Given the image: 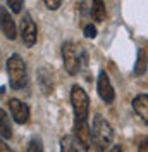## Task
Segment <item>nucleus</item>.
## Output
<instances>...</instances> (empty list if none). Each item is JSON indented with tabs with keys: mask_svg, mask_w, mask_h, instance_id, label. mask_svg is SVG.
<instances>
[{
	"mask_svg": "<svg viewBox=\"0 0 148 152\" xmlns=\"http://www.w3.org/2000/svg\"><path fill=\"white\" fill-rule=\"evenodd\" d=\"M7 75H9V83L12 90H21L22 86L28 83V69L26 62L22 61V57L14 54L7 61Z\"/></svg>",
	"mask_w": 148,
	"mask_h": 152,
	"instance_id": "nucleus-1",
	"label": "nucleus"
},
{
	"mask_svg": "<svg viewBox=\"0 0 148 152\" xmlns=\"http://www.w3.org/2000/svg\"><path fill=\"white\" fill-rule=\"evenodd\" d=\"M91 137H93V145H95L96 152H103L112 143V138H114L112 126L103 119L102 116H95L93 128H91Z\"/></svg>",
	"mask_w": 148,
	"mask_h": 152,
	"instance_id": "nucleus-2",
	"label": "nucleus"
},
{
	"mask_svg": "<svg viewBox=\"0 0 148 152\" xmlns=\"http://www.w3.org/2000/svg\"><path fill=\"white\" fill-rule=\"evenodd\" d=\"M71 102H73L76 119H86L88 118V111H90V99H88V94L84 92L81 86H78V85L73 86V90H71Z\"/></svg>",
	"mask_w": 148,
	"mask_h": 152,
	"instance_id": "nucleus-3",
	"label": "nucleus"
},
{
	"mask_svg": "<svg viewBox=\"0 0 148 152\" xmlns=\"http://www.w3.org/2000/svg\"><path fill=\"white\" fill-rule=\"evenodd\" d=\"M62 57H64V66L67 73L71 76L78 75V71L81 67V59H79V52L76 50V47L71 42H65L62 45Z\"/></svg>",
	"mask_w": 148,
	"mask_h": 152,
	"instance_id": "nucleus-4",
	"label": "nucleus"
},
{
	"mask_svg": "<svg viewBox=\"0 0 148 152\" xmlns=\"http://www.w3.org/2000/svg\"><path fill=\"white\" fill-rule=\"evenodd\" d=\"M74 137H76L78 143L83 147L84 151H90V147L93 145V137H91V130H90L86 119H76V123H74Z\"/></svg>",
	"mask_w": 148,
	"mask_h": 152,
	"instance_id": "nucleus-5",
	"label": "nucleus"
},
{
	"mask_svg": "<svg viewBox=\"0 0 148 152\" xmlns=\"http://www.w3.org/2000/svg\"><path fill=\"white\" fill-rule=\"evenodd\" d=\"M21 37H22V42L28 47H33L36 43L38 29H36V24L33 23V19H31L29 14H24L22 16V21H21Z\"/></svg>",
	"mask_w": 148,
	"mask_h": 152,
	"instance_id": "nucleus-6",
	"label": "nucleus"
},
{
	"mask_svg": "<svg viewBox=\"0 0 148 152\" xmlns=\"http://www.w3.org/2000/svg\"><path fill=\"white\" fill-rule=\"evenodd\" d=\"M98 95H100V99H102L103 102H107V104L114 102V99H115V92L112 88L109 75L105 71H100V75H98Z\"/></svg>",
	"mask_w": 148,
	"mask_h": 152,
	"instance_id": "nucleus-7",
	"label": "nucleus"
},
{
	"mask_svg": "<svg viewBox=\"0 0 148 152\" xmlns=\"http://www.w3.org/2000/svg\"><path fill=\"white\" fill-rule=\"evenodd\" d=\"M9 109L10 114L14 118V121L19 124H24L29 119V107L24 102H21L17 99H10L9 100Z\"/></svg>",
	"mask_w": 148,
	"mask_h": 152,
	"instance_id": "nucleus-8",
	"label": "nucleus"
},
{
	"mask_svg": "<svg viewBox=\"0 0 148 152\" xmlns=\"http://www.w3.org/2000/svg\"><path fill=\"white\" fill-rule=\"evenodd\" d=\"M0 29H2V33L9 40H16V37H17L16 23H14V19L10 18L9 10L5 7H0Z\"/></svg>",
	"mask_w": 148,
	"mask_h": 152,
	"instance_id": "nucleus-9",
	"label": "nucleus"
},
{
	"mask_svg": "<svg viewBox=\"0 0 148 152\" xmlns=\"http://www.w3.org/2000/svg\"><path fill=\"white\" fill-rule=\"evenodd\" d=\"M133 109L139 118L148 124V95L141 94L133 99Z\"/></svg>",
	"mask_w": 148,
	"mask_h": 152,
	"instance_id": "nucleus-10",
	"label": "nucleus"
},
{
	"mask_svg": "<svg viewBox=\"0 0 148 152\" xmlns=\"http://www.w3.org/2000/svg\"><path fill=\"white\" fill-rule=\"evenodd\" d=\"M50 73L46 71V69H40L38 71V83H40V88H41V92L43 94H52V90H54V85H52V78H50Z\"/></svg>",
	"mask_w": 148,
	"mask_h": 152,
	"instance_id": "nucleus-11",
	"label": "nucleus"
},
{
	"mask_svg": "<svg viewBox=\"0 0 148 152\" xmlns=\"http://www.w3.org/2000/svg\"><path fill=\"white\" fill-rule=\"evenodd\" d=\"M0 137L5 140H9L12 137V126H10L9 116L4 109H0Z\"/></svg>",
	"mask_w": 148,
	"mask_h": 152,
	"instance_id": "nucleus-12",
	"label": "nucleus"
},
{
	"mask_svg": "<svg viewBox=\"0 0 148 152\" xmlns=\"http://www.w3.org/2000/svg\"><path fill=\"white\" fill-rule=\"evenodd\" d=\"M147 66H148V56H147V52H145V48H139L138 59H136V66H134V75L141 76L147 71Z\"/></svg>",
	"mask_w": 148,
	"mask_h": 152,
	"instance_id": "nucleus-13",
	"label": "nucleus"
},
{
	"mask_svg": "<svg viewBox=\"0 0 148 152\" xmlns=\"http://www.w3.org/2000/svg\"><path fill=\"white\" fill-rule=\"evenodd\" d=\"M60 152H79V149H78V140H76V137L65 135L64 138L60 140Z\"/></svg>",
	"mask_w": 148,
	"mask_h": 152,
	"instance_id": "nucleus-14",
	"label": "nucleus"
},
{
	"mask_svg": "<svg viewBox=\"0 0 148 152\" xmlns=\"http://www.w3.org/2000/svg\"><path fill=\"white\" fill-rule=\"evenodd\" d=\"M91 16L95 21L102 23L105 19V4L103 0H93V5H91Z\"/></svg>",
	"mask_w": 148,
	"mask_h": 152,
	"instance_id": "nucleus-15",
	"label": "nucleus"
},
{
	"mask_svg": "<svg viewBox=\"0 0 148 152\" xmlns=\"http://www.w3.org/2000/svg\"><path fill=\"white\" fill-rule=\"evenodd\" d=\"M26 152H43V143H41V138L38 137H33L28 143V149Z\"/></svg>",
	"mask_w": 148,
	"mask_h": 152,
	"instance_id": "nucleus-16",
	"label": "nucleus"
},
{
	"mask_svg": "<svg viewBox=\"0 0 148 152\" xmlns=\"http://www.w3.org/2000/svg\"><path fill=\"white\" fill-rule=\"evenodd\" d=\"M22 2H24V0H7V4H9V7H10L12 12H21Z\"/></svg>",
	"mask_w": 148,
	"mask_h": 152,
	"instance_id": "nucleus-17",
	"label": "nucleus"
},
{
	"mask_svg": "<svg viewBox=\"0 0 148 152\" xmlns=\"http://www.w3.org/2000/svg\"><path fill=\"white\" fill-rule=\"evenodd\" d=\"M84 37L86 38H95L96 37V28L91 26V24H86V26H84Z\"/></svg>",
	"mask_w": 148,
	"mask_h": 152,
	"instance_id": "nucleus-18",
	"label": "nucleus"
},
{
	"mask_svg": "<svg viewBox=\"0 0 148 152\" xmlns=\"http://www.w3.org/2000/svg\"><path fill=\"white\" fill-rule=\"evenodd\" d=\"M43 2H45V5L50 10H57L60 7V4H62V0H43Z\"/></svg>",
	"mask_w": 148,
	"mask_h": 152,
	"instance_id": "nucleus-19",
	"label": "nucleus"
},
{
	"mask_svg": "<svg viewBox=\"0 0 148 152\" xmlns=\"http://www.w3.org/2000/svg\"><path fill=\"white\" fill-rule=\"evenodd\" d=\"M138 152H148V137H143V138L139 140Z\"/></svg>",
	"mask_w": 148,
	"mask_h": 152,
	"instance_id": "nucleus-20",
	"label": "nucleus"
},
{
	"mask_svg": "<svg viewBox=\"0 0 148 152\" xmlns=\"http://www.w3.org/2000/svg\"><path fill=\"white\" fill-rule=\"evenodd\" d=\"M0 152H12V151H10V147L4 142L2 138H0Z\"/></svg>",
	"mask_w": 148,
	"mask_h": 152,
	"instance_id": "nucleus-21",
	"label": "nucleus"
},
{
	"mask_svg": "<svg viewBox=\"0 0 148 152\" xmlns=\"http://www.w3.org/2000/svg\"><path fill=\"white\" fill-rule=\"evenodd\" d=\"M109 152H124V151H122V147H120V145H112V149Z\"/></svg>",
	"mask_w": 148,
	"mask_h": 152,
	"instance_id": "nucleus-22",
	"label": "nucleus"
}]
</instances>
